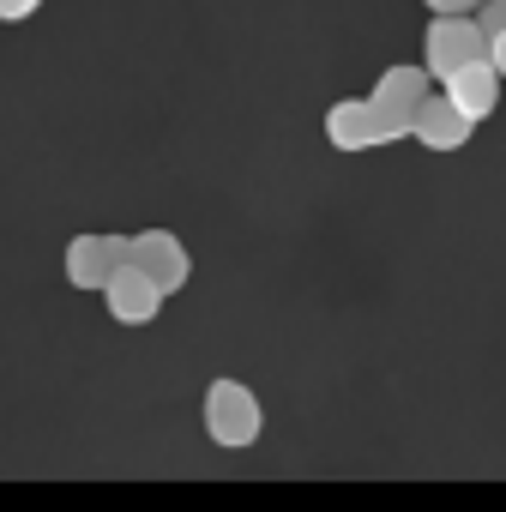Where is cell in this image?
Instances as JSON below:
<instances>
[{
	"instance_id": "6da1fadb",
	"label": "cell",
	"mask_w": 506,
	"mask_h": 512,
	"mask_svg": "<svg viewBox=\"0 0 506 512\" xmlns=\"http://www.w3.org/2000/svg\"><path fill=\"white\" fill-rule=\"evenodd\" d=\"M260 428H266V416H260L253 386H241V380H211V386H205V434H211L217 446L241 452V446L260 440Z\"/></svg>"
},
{
	"instance_id": "7a4b0ae2",
	"label": "cell",
	"mask_w": 506,
	"mask_h": 512,
	"mask_svg": "<svg viewBox=\"0 0 506 512\" xmlns=\"http://www.w3.org/2000/svg\"><path fill=\"white\" fill-rule=\"evenodd\" d=\"M470 61H488V37L476 31V19H470V13H434V25H428V37H422V67H428V79H452V73L470 67Z\"/></svg>"
},
{
	"instance_id": "3957f363",
	"label": "cell",
	"mask_w": 506,
	"mask_h": 512,
	"mask_svg": "<svg viewBox=\"0 0 506 512\" xmlns=\"http://www.w3.org/2000/svg\"><path fill=\"white\" fill-rule=\"evenodd\" d=\"M127 266H139V272H145L163 296L187 290V278H193L187 247H181L169 229H139V235H127Z\"/></svg>"
},
{
	"instance_id": "277c9868",
	"label": "cell",
	"mask_w": 506,
	"mask_h": 512,
	"mask_svg": "<svg viewBox=\"0 0 506 512\" xmlns=\"http://www.w3.org/2000/svg\"><path fill=\"white\" fill-rule=\"evenodd\" d=\"M434 91V79H428V67H386L380 73V85L368 91V103L380 109V121L398 133V139H410V115H416V103Z\"/></svg>"
},
{
	"instance_id": "5b68a950",
	"label": "cell",
	"mask_w": 506,
	"mask_h": 512,
	"mask_svg": "<svg viewBox=\"0 0 506 512\" xmlns=\"http://www.w3.org/2000/svg\"><path fill=\"white\" fill-rule=\"evenodd\" d=\"M326 139H332L338 151H374V145H392L398 133L380 121V109H374L368 97H344V103L326 109Z\"/></svg>"
},
{
	"instance_id": "8992f818",
	"label": "cell",
	"mask_w": 506,
	"mask_h": 512,
	"mask_svg": "<svg viewBox=\"0 0 506 512\" xmlns=\"http://www.w3.org/2000/svg\"><path fill=\"white\" fill-rule=\"evenodd\" d=\"M97 296L109 302V320H121V326H151V320H157V308L169 302V296L139 272V266H115V272H109V284H103Z\"/></svg>"
},
{
	"instance_id": "52a82bcc",
	"label": "cell",
	"mask_w": 506,
	"mask_h": 512,
	"mask_svg": "<svg viewBox=\"0 0 506 512\" xmlns=\"http://www.w3.org/2000/svg\"><path fill=\"white\" fill-rule=\"evenodd\" d=\"M115 266H127V235H73L67 241V284L73 290H103Z\"/></svg>"
},
{
	"instance_id": "ba28073f",
	"label": "cell",
	"mask_w": 506,
	"mask_h": 512,
	"mask_svg": "<svg viewBox=\"0 0 506 512\" xmlns=\"http://www.w3.org/2000/svg\"><path fill=\"white\" fill-rule=\"evenodd\" d=\"M470 133H476V121L458 115V109L446 103V91H428V97L416 103V115H410V139L428 145V151H464Z\"/></svg>"
},
{
	"instance_id": "9c48e42d",
	"label": "cell",
	"mask_w": 506,
	"mask_h": 512,
	"mask_svg": "<svg viewBox=\"0 0 506 512\" xmlns=\"http://www.w3.org/2000/svg\"><path fill=\"white\" fill-rule=\"evenodd\" d=\"M500 73H494V61H470V67H458L452 79H440V91H446V103L458 109V115H470V121H488L494 109H500Z\"/></svg>"
},
{
	"instance_id": "30bf717a",
	"label": "cell",
	"mask_w": 506,
	"mask_h": 512,
	"mask_svg": "<svg viewBox=\"0 0 506 512\" xmlns=\"http://www.w3.org/2000/svg\"><path fill=\"white\" fill-rule=\"evenodd\" d=\"M476 31L482 37H500L506 31V0H476Z\"/></svg>"
},
{
	"instance_id": "8fae6325",
	"label": "cell",
	"mask_w": 506,
	"mask_h": 512,
	"mask_svg": "<svg viewBox=\"0 0 506 512\" xmlns=\"http://www.w3.org/2000/svg\"><path fill=\"white\" fill-rule=\"evenodd\" d=\"M43 7V0H0V19H7V25H19V19H31Z\"/></svg>"
},
{
	"instance_id": "7c38bea8",
	"label": "cell",
	"mask_w": 506,
	"mask_h": 512,
	"mask_svg": "<svg viewBox=\"0 0 506 512\" xmlns=\"http://www.w3.org/2000/svg\"><path fill=\"white\" fill-rule=\"evenodd\" d=\"M488 61H494V73L506 79V31H500V37H488Z\"/></svg>"
},
{
	"instance_id": "4fadbf2b",
	"label": "cell",
	"mask_w": 506,
	"mask_h": 512,
	"mask_svg": "<svg viewBox=\"0 0 506 512\" xmlns=\"http://www.w3.org/2000/svg\"><path fill=\"white\" fill-rule=\"evenodd\" d=\"M428 13H476V0H428Z\"/></svg>"
}]
</instances>
